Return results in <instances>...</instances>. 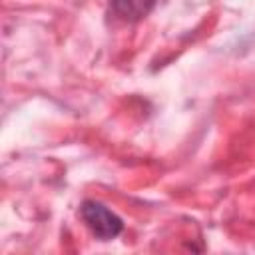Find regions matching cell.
Segmentation results:
<instances>
[{
    "instance_id": "7a4b0ae2",
    "label": "cell",
    "mask_w": 255,
    "mask_h": 255,
    "mask_svg": "<svg viewBox=\"0 0 255 255\" xmlns=\"http://www.w3.org/2000/svg\"><path fill=\"white\" fill-rule=\"evenodd\" d=\"M157 0H110L112 14L122 22H139L145 18Z\"/></svg>"
},
{
    "instance_id": "6da1fadb",
    "label": "cell",
    "mask_w": 255,
    "mask_h": 255,
    "mask_svg": "<svg viewBox=\"0 0 255 255\" xmlns=\"http://www.w3.org/2000/svg\"><path fill=\"white\" fill-rule=\"evenodd\" d=\"M80 215L88 229L100 239V241H112L124 231V221L120 215H116L110 207L96 199H86L80 207Z\"/></svg>"
}]
</instances>
